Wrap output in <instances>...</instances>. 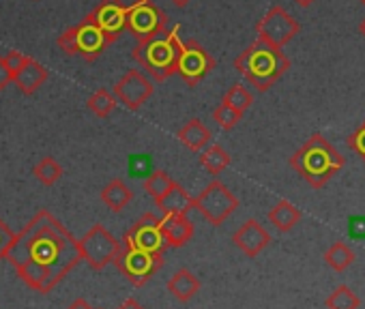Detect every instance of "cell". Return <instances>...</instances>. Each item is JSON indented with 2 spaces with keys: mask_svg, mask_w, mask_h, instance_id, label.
Returning a JSON list of instances; mask_svg holds the SVG:
<instances>
[{
  "mask_svg": "<svg viewBox=\"0 0 365 309\" xmlns=\"http://www.w3.org/2000/svg\"><path fill=\"white\" fill-rule=\"evenodd\" d=\"M168 14L159 9L153 0H135L131 7H127V20L125 31L131 33L135 41H144L150 35L168 28Z\"/></svg>",
  "mask_w": 365,
  "mask_h": 309,
  "instance_id": "30bf717a",
  "label": "cell"
},
{
  "mask_svg": "<svg viewBox=\"0 0 365 309\" xmlns=\"http://www.w3.org/2000/svg\"><path fill=\"white\" fill-rule=\"evenodd\" d=\"M172 3H174V7H178V9H185V7L192 3V0H172Z\"/></svg>",
  "mask_w": 365,
  "mask_h": 309,
  "instance_id": "8d00e7d4",
  "label": "cell"
},
{
  "mask_svg": "<svg viewBox=\"0 0 365 309\" xmlns=\"http://www.w3.org/2000/svg\"><path fill=\"white\" fill-rule=\"evenodd\" d=\"M213 69H215V58L196 39H187V41L180 39L178 41V54H176L174 71L185 80L187 86L200 84Z\"/></svg>",
  "mask_w": 365,
  "mask_h": 309,
  "instance_id": "9c48e42d",
  "label": "cell"
},
{
  "mask_svg": "<svg viewBox=\"0 0 365 309\" xmlns=\"http://www.w3.org/2000/svg\"><path fill=\"white\" fill-rule=\"evenodd\" d=\"M78 247L82 262H86L93 271H103L114 262L120 241L110 230H106L103 224H95L82 239H78Z\"/></svg>",
  "mask_w": 365,
  "mask_h": 309,
  "instance_id": "ba28073f",
  "label": "cell"
},
{
  "mask_svg": "<svg viewBox=\"0 0 365 309\" xmlns=\"http://www.w3.org/2000/svg\"><path fill=\"white\" fill-rule=\"evenodd\" d=\"M176 137H178V142L182 146L190 148L192 152H200V150H205L209 146L213 135H211V129L200 118H192L178 129Z\"/></svg>",
  "mask_w": 365,
  "mask_h": 309,
  "instance_id": "ffe728a7",
  "label": "cell"
},
{
  "mask_svg": "<svg viewBox=\"0 0 365 309\" xmlns=\"http://www.w3.org/2000/svg\"><path fill=\"white\" fill-rule=\"evenodd\" d=\"M48 69L39 63V61H35L33 56H26V61H24V65L20 67V71L14 75V84H16V88L22 93V95H26V97H31V95H35L46 82H48Z\"/></svg>",
  "mask_w": 365,
  "mask_h": 309,
  "instance_id": "e0dca14e",
  "label": "cell"
},
{
  "mask_svg": "<svg viewBox=\"0 0 365 309\" xmlns=\"http://www.w3.org/2000/svg\"><path fill=\"white\" fill-rule=\"evenodd\" d=\"M327 309H359L361 300L348 286H337L324 300Z\"/></svg>",
  "mask_w": 365,
  "mask_h": 309,
  "instance_id": "4316f807",
  "label": "cell"
},
{
  "mask_svg": "<svg viewBox=\"0 0 365 309\" xmlns=\"http://www.w3.org/2000/svg\"><path fill=\"white\" fill-rule=\"evenodd\" d=\"M230 164H232L230 152L220 144H211L205 150H200V166L213 177H220Z\"/></svg>",
  "mask_w": 365,
  "mask_h": 309,
  "instance_id": "7402d4cb",
  "label": "cell"
},
{
  "mask_svg": "<svg viewBox=\"0 0 365 309\" xmlns=\"http://www.w3.org/2000/svg\"><path fill=\"white\" fill-rule=\"evenodd\" d=\"M299 31H301L299 22L282 5H273L264 14V18L256 24L258 39L279 50H284V46L290 43L299 35Z\"/></svg>",
  "mask_w": 365,
  "mask_h": 309,
  "instance_id": "8fae6325",
  "label": "cell"
},
{
  "mask_svg": "<svg viewBox=\"0 0 365 309\" xmlns=\"http://www.w3.org/2000/svg\"><path fill=\"white\" fill-rule=\"evenodd\" d=\"M123 241H127L129 245L155 253V256H165L168 243L163 239L161 232V217H157L155 213H144L123 236Z\"/></svg>",
  "mask_w": 365,
  "mask_h": 309,
  "instance_id": "7c38bea8",
  "label": "cell"
},
{
  "mask_svg": "<svg viewBox=\"0 0 365 309\" xmlns=\"http://www.w3.org/2000/svg\"><path fill=\"white\" fill-rule=\"evenodd\" d=\"M200 288H202L200 279L190 268H178L168 279V292L180 303H190L200 292Z\"/></svg>",
  "mask_w": 365,
  "mask_h": 309,
  "instance_id": "d6986e66",
  "label": "cell"
},
{
  "mask_svg": "<svg viewBox=\"0 0 365 309\" xmlns=\"http://www.w3.org/2000/svg\"><path fill=\"white\" fill-rule=\"evenodd\" d=\"M161 232L168 243V249H180L185 247L192 236L196 234L194 221L187 215H163L161 217Z\"/></svg>",
  "mask_w": 365,
  "mask_h": 309,
  "instance_id": "2e32d148",
  "label": "cell"
},
{
  "mask_svg": "<svg viewBox=\"0 0 365 309\" xmlns=\"http://www.w3.org/2000/svg\"><path fill=\"white\" fill-rule=\"evenodd\" d=\"M232 243L247 256V258H256L260 251H264L271 243V234L264 230V226L256 219H247L235 234H232Z\"/></svg>",
  "mask_w": 365,
  "mask_h": 309,
  "instance_id": "9a60e30c",
  "label": "cell"
},
{
  "mask_svg": "<svg viewBox=\"0 0 365 309\" xmlns=\"http://www.w3.org/2000/svg\"><path fill=\"white\" fill-rule=\"evenodd\" d=\"M235 69L258 90L267 93L273 84L282 80V75L290 69V58L284 50L269 46L267 41L256 39L250 48H245L237 61Z\"/></svg>",
  "mask_w": 365,
  "mask_h": 309,
  "instance_id": "3957f363",
  "label": "cell"
},
{
  "mask_svg": "<svg viewBox=\"0 0 365 309\" xmlns=\"http://www.w3.org/2000/svg\"><path fill=\"white\" fill-rule=\"evenodd\" d=\"M361 5H363V7H365V0H361Z\"/></svg>",
  "mask_w": 365,
  "mask_h": 309,
  "instance_id": "ab89813d",
  "label": "cell"
},
{
  "mask_svg": "<svg viewBox=\"0 0 365 309\" xmlns=\"http://www.w3.org/2000/svg\"><path fill=\"white\" fill-rule=\"evenodd\" d=\"M86 105H88V110H91L95 116H99V118H108V116L116 110L118 101H116V97L112 95V90L99 88V90H95V93L88 97Z\"/></svg>",
  "mask_w": 365,
  "mask_h": 309,
  "instance_id": "484cf974",
  "label": "cell"
},
{
  "mask_svg": "<svg viewBox=\"0 0 365 309\" xmlns=\"http://www.w3.org/2000/svg\"><path fill=\"white\" fill-rule=\"evenodd\" d=\"M99 31L106 35L110 46L123 35L125 31V20H127V7L123 5V0H101L91 14Z\"/></svg>",
  "mask_w": 365,
  "mask_h": 309,
  "instance_id": "5bb4252c",
  "label": "cell"
},
{
  "mask_svg": "<svg viewBox=\"0 0 365 309\" xmlns=\"http://www.w3.org/2000/svg\"><path fill=\"white\" fill-rule=\"evenodd\" d=\"M63 174H65V170H63V166H61L54 157H43V159L33 168V177H35L41 185H46V187H52L54 183H58V181L63 179Z\"/></svg>",
  "mask_w": 365,
  "mask_h": 309,
  "instance_id": "d4e9b609",
  "label": "cell"
},
{
  "mask_svg": "<svg viewBox=\"0 0 365 309\" xmlns=\"http://www.w3.org/2000/svg\"><path fill=\"white\" fill-rule=\"evenodd\" d=\"M118 309H146V307H144V305H140L133 296H129V298H125V300H123V305H120Z\"/></svg>",
  "mask_w": 365,
  "mask_h": 309,
  "instance_id": "d590c367",
  "label": "cell"
},
{
  "mask_svg": "<svg viewBox=\"0 0 365 309\" xmlns=\"http://www.w3.org/2000/svg\"><path fill=\"white\" fill-rule=\"evenodd\" d=\"M194 209L211 226L220 228L239 209V198L222 181L215 179L194 198Z\"/></svg>",
  "mask_w": 365,
  "mask_h": 309,
  "instance_id": "52a82bcc",
  "label": "cell"
},
{
  "mask_svg": "<svg viewBox=\"0 0 365 309\" xmlns=\"http://www.w3.org/2000/svg\"><path fill=\"white\" fill-rule=\"evenodd\" d=\"M178 31L180 26L174 24V28H163L155 35H150L144 41H138V46L131 50V58L146 69V73L155 82H165L170 75H174L176 67V54H178Z\"/></svg>",
  "mask_w": 365,
  "mask_h": 309,
  "instance_id": "277c9868",
  "label": "cell"
},
{
  "mask_svg": "<svg viewBox=\"0 0 365 309\" xmlns=\"http://www.w3.org/2000/svg\"><path fill=\"white\" fill-rule=\"evenodd\" d=\"M9 84H14V73H11V69L7 67L5 58L0 56V90H5Z\"/></svg>",
  "mask_w": 365,
  "mask_h": 309,
  "instance_id": "836d02e7",
  "label": "cell"
},
{
  "mask_svg": "<svg viewBox=\"0 0 365 309\" xmlns=\"http://www.w3.org/2000/svg\"><path fill=\"white\" fill-rule=\"evenodd\" d=\"M67 309H95V307H93L84 296H80V298H76L71 305H67Z\"/></svg>",
  "mask_w": 365,
  "mask_h": 309,
  "instance_id": "e575fe53",
  "label": "cell"
},
{
  "mask_svg": "<svg viewBox=\"0 0 365 309\" xmlns=\"http://www.w3.org/2000/svg\"><path fill=\"white\" fill-rule=\"evenodd\" d=\"M112 264H116L118 273H123V277L131 286L142 288V286H146L153 279V275H157L163 268L165 258L148 253V251H142V249L129 245L127 241H120L118 253H116Z\"/></svg>",
  "mask_w": 365,
  "mask_h": 309,
  "instance_id": "8992f818",
  "label": "cell"
},
{
  "mask_svg": "<svg viewBox=\"0 0 365 309\" xmlns=\"http://www.w3.org/2000/svg\"><path fill=\"white\" fill-rule=\"evenodd\" d=\"M56 43H58V48L67 56H80L86 63H95L110 48V41L99 31V26L95 24V20L91 18V14L80 24L67 28L58 37Z\"/></svg>",
  "mask_w": 365,
  "mask_h": 309,
  "instance_id": "5b68a950",
  "label": "cell"
},
{
  "mask_svg": "<svg viewBox=\"0 0 365 309\" xmlns=\"http://www.w3.org/2000/svg\"><path fill=\"white\" fill-rule=\"evenodd\" d=\"M16 266L35 262L50 273V292L82 262L78 239L48 209H41L33 219L16 232V239L5 256Z\"/></svg>",
  "mask_w": 365,
  "mask_h": 309,
  "instance_id": "6da1fadb",
  "label": "cell"
},
{
  "mask_svg": "<svg viewBox=\"0 0 365 309\" xmlns=\"http://www.w3.org/2000/svg\"><path fill=\"white\" fill-rule=\"evenodd\" d=\"M5 58V63H7V67L11 69V73L16 75L18 71H20V67L24 65V61H26V54H22V52H16V50H11L7 56H3Z\"/></svg>",
  "mask_w": 365,
  "mask_h": 309,
  "instance_id": "d6a6232c",
  "label": "cell"
},
{
  "mask_svg": "<svg viewBox=\"0 0 365 309\" xmlns=\"http://www.w3.org/2000/svg\"><path fill=\"white\" fill-rule=\"evenodd\" d=\"M290 166L314 189H320L344 168V157L324 135L314 133L301 148L294 150Z\"/></svg>",
  "mask_w": 365,
  "mask_h": 309,
  "instance_id": "7a4b0ae2",
  "label": "cell"
},
{
  "mask_svg": "<svg viewBox=\"0 0 365 309\" xmlns=\"http://www.w3.org/2000/svg\"><path fill=\"white\" fill-rule=\"evenodd\" d=\"M348 148L354 150V154H359V157L365 162V120L354 133L348 135Z\"/></svg>",
  "mask_w": 365,
  "mask_h": 309,
  "instance_id": "4dcf8cb0",
  "label": "cell"
},
{
  "mask_svg": "<svg viewBox=\"0 0 365 309\" xmlns=\"http://www.w3.org/2000/svg\"><path fill=\"white\" fill-rule=\"evenodd\" d=\"M133 200V192L129 189V185L123 179H112L108 185H103L101 189V202L112 211V213H120L123 209L129 206V202Z\"/></svg>",
  "mask_w": 365,
  "mask_h": 309,
  "instance_id": "44dd1931",
  "label": "cell"
},
{
  "mask_svg": "<svg viewBox=\"0 0 365 309\" xmlns=\"http://www.w3.org/2000/svg\"><path fill=\"white\" fill-rule=\"evenodd\" d=\"M155 93V84L148 75H144L140 69H129L112 88V95L118 103H123L127 110H140Z\"/></svg>",
  "mask_w": 365,
  "mask_h": 309,
  "instance_id": "4fadbf2b",
  "label": "cell"
},
{
  "mask_svg": "<svg viewBox=\"0 0 365 309\" xmlns=\"http://www.w3.org/2000/svg\"><path fill=\"white\" fill-rule=\"evenodd\" d=\"M324 262H327L333 271L344 273V271L354 262V251H352L346 243L337 241V243H333V245L324 251Z\"/></svg>",
  "mask_w": 365,
  "mask_h": 309,
  "instance_id": "cb8c5ba5",
  "label": "cell"
},
{
  "mask_svg": "<svg viewBox=\"0 0 365 309\" xmlns=\"http://www.w3.org/2000/svg\"><path fill=\"white\" fill-rule=\"evenodd\" d=\"M241 118H243V114L237 112V110H232V108L226 105V103H220V105L213 110V120H215L222 129H226V131L235 129V127L239 125Z\"/></svg>",
  "mask_w": 365,
  "mask_h": 309,
  "instance_id": "f546056e",
  "label": "cell"
},
{
  "mask_svg": "<svg viewBox=\"0 0 365 309\" xmlns=\"http://www.w3.org/2000/svg\"><path fill=\"white\" fill-rule=\"evenodd\" d=\"M359 33H361V35L365 37V20H363L361 24H359Z\"/></svg>",
  "mask_w": 365,
  "mask_h": 309,
  "instance_id": "f35d334b",
  "label": "cell"
},
{
  "mask_svg": "<svg viewBox=\"0 0 365 309\" xmlns=\"http://www.w3.org/2000/svg\"><path fill=\"white\" fill-rule=\"evenodd\" d=\"M222 103H226V105H230L232 110L245 114V112L252 108V103H254V95H252L243 84H235V86H230V88L226 90Z\"/></svg>",
  "mask_w": 365,
  "mask_h": 309,
  "instance_id": "83f0119b",
  "label": "cell"
},
{
  "mask_svg": "<svg viewBox=\"0 0 365 309\" xmlns=\"http://www.w3.org/2000/svg\"><path fill=\"white\" fill-rule=\"evenodd\" d=\"M294 3L299 5V7H303V9H307L312 3H314V0H294Z\"/></svg>",
  "mask_w": 365,
  "mask_h": 309,
  "instance_id": "74e56055",
  "label": "cell"
},
{
  "mask_svg": "<svg viewBox=\"0 0 365 309\" xmlns=\"http://www.w3.org/2000/svg\"><path fill=\"white\" fill-rule=\"evenodd\" d=\"M174 185V181L170 179V174L165 172V170H155L146 181H144V189H146V194L157 202L170 187Z\"/></svg>",
  "mask_w": 365,
  "mask_h": 309,
  "instance_id": "f1b7e54d",
  "label": "cell"
},
{
  "mask_svg": "<svg viewBox=\"0 0 365 309\" xmlns=\"http://www.w3.org/2000/svg\"><path fill=\"white\" fill-rule=\"evenodd\" d=\"M155 204L163 215H187L194 209V198L187 194L185 187L174 181V185Z\"/></svg>",
  "mask_w": 365,
  "mask_h": 309,
  "instance_id": "ac0fdd59",
  "label": "cell"
},
{
  "mask_svg": "<svg viewBox=\"0 0 365 309\" xmlns=\"http://www.w3.org/2000/svg\"><path fill=\"white\" fill-rule=\"evenodd\" d=\"M14 239H16V232H14L3 219H0V260H3V258L7 256V251H9Z\"/></svg>",
  "mask_w": 365,
  "mask_h": 309,
  "instance_id": "1f68e13d",
  "label": "cell"
},
{
  "mask_svg": "<svg viewBox=\"0 0 365 309\" xmlns=\"http://www.w3.org/2000/svg\"><path fill=\"white\" fill-rule=\"evenodd\" d=\"M269 221H271L279 232H290V230L301 221V211H299L290 200H279V202L269 211Z\"/></svg>",
  "mask_w": 365,
  "mask_h": 309,
  "instance_id": "603a6c76",
  "label": "cell"
}]
</instances>
